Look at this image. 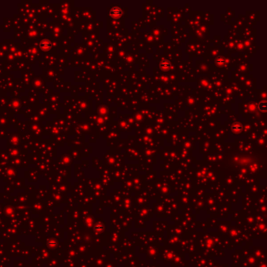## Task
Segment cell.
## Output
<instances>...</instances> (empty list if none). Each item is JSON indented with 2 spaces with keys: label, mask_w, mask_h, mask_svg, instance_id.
I'll use <instances>...</instances> for the list:
<instances>
[{
  "label": "cell",
  "mask_w": 267,
  "mask_h": 267,
  "mask_svg": "<svg viewBox=\"0 0 267 267\" xmlns=\"http://www.w3.org/2000/svg\"><path fill=\"white\" fill-rule=\"evenodd\" d=\"M111 15L114 16V17H119L121 15V11L119 8H114L111 12H110Z\"/></svg>",
  "instance_id": "obj_1"
},
{
  "label": "cell",
  "mask_w": 267,
  "mask_h": 267,
  "mask_svg": "<svg viewBox=\"0 0 267 267\" xmlns=\"http://www.w3.org/2000/svg\"><path fill=\"white\" fill-rule=\"evenodd\" d=\"M259 109L261 110H265V102H263V103L259 104Z\"/></svg>",
  "instance_id": "obj_2"
},
{
  "label": "cell",
  "mask_w": 267,
  "mask_h": 267,
  "mask_svg": "<svg viewBox=\"0 0 267 267\" xmlns=\"http://www.w3.org/2000/svg\"><path fill=\"white\" fill-rule=\"evenodd\" d=\"M49 46H50L49 43L45 42V43H42V47L43 49H48V48H49Z\"/></svg>",
  "instance_id": "obj_3"
}]
</instances>
